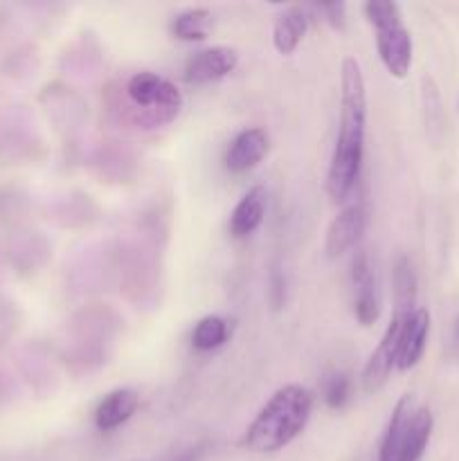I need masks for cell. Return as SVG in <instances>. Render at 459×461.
<instances>
[{"label":"cell","instance_id":"19","mask_svg":"<svg viewBox=\"0 0 459 461\" xmlns=\"http://www.w3.org/2000/svg\"><path fill=\"white\" fill-rule=\"evenodd\" d=\"M315 9L322 14L324 21L331 27H336V30H342V27H345V3H322Z\"/></svg>","mask_w":459,"mask_h":461},{"label":"cell","instance_id":"4","mask_svg":"<svg viewBox=\"0 0 459 461\" xmlns=\"http://www.w3.org/2000/svg\"><path fill=\"white\" fill-rule=\"evenodd\" d=\"M124 95L126 102L133 106L126 113V117L135 126H144V129L169 124L183 108L180 90L169 79L148 70L129 77L124 84Z\"/></svg>","mask_w":459,"mask_h":461},{"label":"cell","instance_id":"11","mask_svg":"<svg viewBox=\"0 0 459 461\" xmlns=\"http://www.w3.org/2000/svg\"><path fill=\"white\" fill-rule=\"evenodd\" d=\"M268 133L259 126L237 133V138L230 142L228 151H225V169L232 174H246V171L255 169L268 153Z\"/></svg>","mask_w":459,"mask_h":461},{"label":"cell","instance_id":"16","mask_svg":"<svg viewBox=\"0 0 459 461\" xmlns=\"http://www.w3.org/2000/svg\"><path fill=\"white\" fill-rule=\"evenodd\" d=\"M230 336L228 320L219 318V315H207V318L198 320L192 333V345L196 351H214L220 345H225Z\"/></svg>","mask_w":459,"mask_h":461},{"label":"cell","instance_id":"21","mask_svg":"<svg viewBox=\"0 0 459 461\" xmlns=\"http://www.w3.org/2000/svg\"><path fill=\"white\" fill-rule=\"evenodd\" d=\"M457 336H459V320H457Z\"/></svg>","mask_w":459,"mask_h":461},{"label":"cell","instance_id":"12","mask_svg":"<svg viewBox=\"0 0 459 461\" xmlns=\"http://www.w3.org/2000/svg\"><path fill=\"white\" fill-rule=\"evenodd\" d=\"M310 14L302 5L284 9L273 27V45L279 54H292L309 32Z\"/></svg>","mask_w":459,"mask_h":461},{"label":"cell","instance_id":"5","mask_svg":"<svg viewBox=\"0 0 459 461\" xmlns=\"http://www.w3.org/2000/svg\"><path fill=\"white\" fill-rule=\"evenodd\" d=\"M364 16L376 30V50L382 66L394 79H405L412 66V34L403 25L400 7L392 0H372Z\"/></svg>","mask_w":459,"mask_h":461},{"label":"cell","instance_id":"9","mask_svg":"<svg viewBox=\"0 0 459 461\" xmlns=\"http://www.w3.org/2000/svg\"><path fill=\"white\" fill-rule=\"evenodd\" d=\"M367 225V212H364L363 203H351L346 205L336 219L331 221L327 230V241H324V250L331 259L342 257L349 252L356 243L360 241Z\"/></svg>","mask_w":459,"mask_h":461},{"label":"cell","instance_id":"10","mask_svg":"<svg viewBox=\"0 0 459 461\" xmlns=\"http://www.w3.org/2000/svg\"><path fill=\"white\" fill-rule=\"evenodd\" d=\"M428 333H430V313L426 309H414V313H410L400 327L396 369L408 372V369L417 367L418 360L426 354Z\"/></svg>","mask_w":459,"mask_h":461},{"label":"cell","instance_id":"13","mask_svg":"<svg viewBox=\"0 0 459 461\" xmlns=\"http://www.w3.org/2000/svg\"><path fill=\"white\" fill-rule=\"evenodd\" d=\"M140 399L133 390H115L99 401L94 410V426L102 432H111L129 421L138 410Z\"/></svg>","mask_w":459,"mask_h":461},{"label":"cell","instance_id":"20","mask_svg":"<svg viewBox=\"0 0 459 461\" xmlns=\"http://www.w3.org/2000/svg\"><path fill=\"white\" fill-rule=\"evenodd\" d=\"M202 455V446H196V448H187L183 450L180 455H176V457L166 459V461H198V457Z\"/></svg>","mask_w":459,"mask_h":461},{"label":"cell","instance_id":"15","mask_svg":"<svg viewBox=\"0 0 459 461\" xmlns=\"http://www.w3.org/2000/svg\"><path fill=\"white\" fill-rule=\"evenodd\" d=\"M210 25H212L210 9L194 7V9H184V12L176 14L169 30L171 34H174V39L194 43V41L207 39V27Z\"/></svg>","mask_w":459,"mask_h":461},{"label":"cell","instance_id":"14","mask_svg":"<svg viewBox=\"0 0 459 461\" xmlns=\"http://www.w3.org/2000/svg\"><path fill=\"white\" fill-rule=\"evenodd\" d=\"M266 198H268L266 189L256 185L237 203L232 216H230V232L234 239L250 237L259 228L266 216Z\"/></svg>","mask_w":459,"mask_h":461},{"label":"cell","instance_id":"7","mask_svg":"<svg viewBox=\"0 0 459 461\" xmlns=\"http://www.w3.org/2000/svg\"><path fill=\"white\" fill-rule=\"evenodd\" d=\"M351 284H354V313L363 327H369L381 315V300H378L376 279H374L372 264L367 252L360 250L351 261Z\"/></svg>","mask_w":459,"mask_h":461},{"label":"cell","instance_id":"17","mask_svg":"<svg viewBox=\"0 0 459 461\" xmlns=\"http://www.w3.org/2000/svg\"><path fill=\"white\" fill-rule=\"evenodd\" d=\"M351 396V378L345 372H331L324 381V401L328 408H345Z\"/></svg>","mask_w":459,"mask_h":461},{"label":"cell","instance_id":"3","mask_svg":"<svg viewBox=\"0 0 459 461\" xmlns=\"http://www.w3.org/2000/svg\"><path fill=\"white\" fill-rule=\"evenodd\" d=\"M432 419L430 408H417L414 399L405 394L392 412L387 430L382 435L378 461H421L430 441Z\"/></svg>","mask_w":459,"mask_h":461},{"label":"cell","instance_id":"8","mask_svg":"<svg viewBox=\"0 0 459 461\" xmlns=\"http://www.w3.org/2000/svg\"><path fill=\"white\" fill-rule=\"evenodd\" d=\"M237 66V50L214 45V48L201 50V52L187 59V63H184V81L187 84H210V81H219L228 77Z\"/></svg>","mask_w":459,"mask_h":461},{"label":"cell","instance_id":"18","mask_svg":"<svg viewBox=\"0 0 459 461\" xmlns=\"http://www.w3.org/2000/svg\"><path fill=\"white\" fill-rule=\"evenodd\" d=\"M268 286H270L268 291L270 304H273L274 311H279L284 304V297H286V282H284V273L277 268V266H274L273 273H270Z\"/></svg>","mask_w":459,"mask_h":461},{"label":"cell","instance_id":"1","mask_svg":"<svg viewBox=\"0 0 459 461\" xmlns=\"http://www.w3.org/2000/svg\"><path fill=\"white\" fill-rule=\"evenodd\" d=\"M340 88V126H338V140L327 174V192L336 203L349 198L363 169L367 93H364L363 70L354 57L342 61Z\"/></svg>","mask_w":459,"mask_h":461},{"label":"cell","instance_id":"2","mask_svg":"<svg viewBox=\"0 0 459 461\" xmlns=\"http://www.w3.org/2000/svg\"><path fill=\"white\" fill-rule=\"evenodd\" d=\"M313 392L302 385H284L270 396L248 426L241 446L250 453H277L302 435L313 412Z\"/></svg>","mask_w":459,"mask_h":461},{"label":"cell","instance_id":"6","mask_svg":"<svg viewBox=\"0 0 459 461\" xmlns=\"http://www.w3.org/2000/svg\"><path fill=\"white\" fill-rule=\"evenodd\" d=\"M414 309H417V306L394 304V315H392L390 324H387L378 347L374 349L372 358H369L367 365H364L363 387L367 394H374V392L381 390V387L387 383V378H390V374L396 369L400 327H403V322L408 320V315L414 313Z\"/></svg>","mask_w":459,"mask_h":461}]
</instances>
